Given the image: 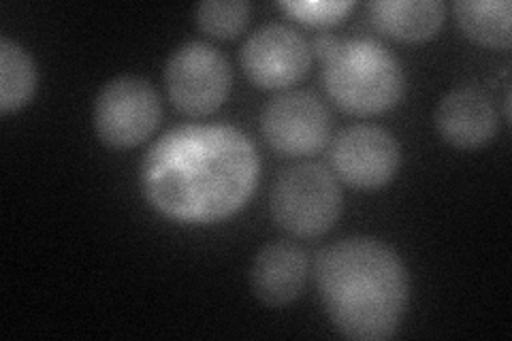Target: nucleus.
<instances>
[{"mask_svg":"<svg viewBox=\"0 0 512 341\" xmlns=\"http://www.w3.org/2000/svg\"><path fill=\"white\" fill-rule=\"evenodd\" d=\"M367 13L382 35L404 43H421L438 35L446 9L438 0H372Z\"/></svg>","mask_w":512,"mask_h":341,"instance_id":"12","label":"nucleus"},{"mask_svg":"<svg viewBox=\"0 0 512 341\" xmlns=\"http://www.w3.org/2000/svg\"><path fill=\"white\" fill-rule=\"evenodd\" d=\"M331 167L340 180L357 190L387 186L399 165L402 148L387 128L378 124H352L331 143Z\"/></svg>","mask_w":512,"mask_h":341,"instance_id":"8","label":"nucleus"},{"mask_svg":"<svg viewBox=\"0 0 512 341\" xmlns=\"http://www.w3.org/2000/svg\"><path fill=\"white\" fill-rule=\"evenodd\" d=\"M165 86L175 109L203 118L227 103L233 71L227 56L212 43L186 41L165 64Z\"/></svg>","mask_w":512,"mask_h":341,"instance_id":"5","label":"nucleus"},{"mask_svg":"<svg viewBox=\"0 0 512 341\" xmlns=\"http://www.w3.org/2000/svg\"><path fill=\"white\" fill-rule=\"evenodd\" d=\"M37 64L24 47L9 37L0 39V111L22 109L37 90Z\"/></svg>","mask_w":512,"mask_h":341,"instance_id":"14","label":"nucleus"},{"mask_svg":"<svg viewBox=\"0 0 512 341\" xmlns=\"http://www.w3.org/2000/svg\"><path fill=\"white\" fill-rule=\"evenodd\" d=\"M342 190L320 162H297L278 173L269 192L271 218L295 237H320L342 214Z\"/></svg>","mask_w":512,"mask_h":341,"instance_id":"4","label":"nucleus"},{"mask_svg":"<svg viewBox=\"0 0 512 341\" xmlns=\"http://www.w3.org/2000/svg\"><path fill=\"white\" fill-rule=\"evenodd\" d=\"M323 310L344 337L391 339L410 297L408 271L399 254L376 237H346L320 250L314 263Z\"/></svg>","mask_w":512,"mask_h":341,"instance_id":"2","label":"nucleus"},{"mask_svg":"<svg viewBox=\"0 0 512 341\" xmlns=\"http://www.w3.org/2000/svg\"><path fill=\"white\" fill-rule=\"evenodd\" d=\"M340 37H335L333 32H327V30H323V32H318V35L312 39V43H310V50H312V54H316L320 60H327L335 50H338V45H340Z\"/></svg>","mask_w":512,"mask_h":341,"instance_id":"17","label":"nucleus"},{"mask_svg":"<svg viewBox=\"0 0 512 341\" xmlns=\"http://www.w3.org/2000/svg\"><path fill=\"white\" fill-rule=\"evenodd\" d=\"M453 11L468 39L495 50H508L512 43V7L508 0H457Z\"/></svg>","mask_w":512,"mask_h":341,"instance_id":"13","label":"nucleus"},{"mask_svg":"<svg viewBox=\"0 0 512 341\" xmlns=\"http://www.w3.org/2000/svg\"><path fill=\"white\" fill-rule=\"evenodd\" d=\"M197 26L216 39H235L250 22L246 0H203L195 9Z\"/></svg>","mask_w":512,"mask_h":341,"instance_id":"15","label":"nucleus"},{"mask_svg":"<svg viewBox=\"0 0 512 341\" xmlns=\"http://www.w3.org/2000/svg\"><path fill=\"white\" fill-rule=\"evenodd\" d=\"M323 67L331 101L355 116H376L402 101L406 75L387 45L372 37L342 39Z\"/></svg>","mask_w":512,"mask_h":341,"instance_id":"3","label":"nucleus"},{"mask_svg":"<svg viewBox=\"0 0 512 341\" xmlns=\"http://www.w3.org/2000/svg\"><path fill=\"white\" fill-rule=\"evenodd\" d=\"M163 118V103L148 79L118 75L94 99V131L109 148L126 150L146 141Z\"/></svg>","mask_w":512,"mask_h":341,"instance_id":"6","label":"nucleus"},{"mask_svg":"<svg viewBox=\"0 0 512 341\" xmlns=\"http://www.w3.org/2000/svg\"><path fill=\"white\" fill-rule=\"evenodd\" d=\"M261 156L231 124L190 122L169 128L146 152L139 188L160 216L214 224L242 209L259 184Z\"/></svg>","mask_w":512,"mask_h":341,"instance_id":"1","label":"nucleus"},{"mask_svg":"<svg viewBox=\"0 0 512 341\" xmlns=\"http://www.w3.org/2000/svg\"><path fill=\"white\" fill-rule=\"evenodd\" d=\"M239 62L246 77L263 90H288L306 77L312 50L293 26L267 22L244 41Z\"/></svg>","mask_w":512,"mask_h":341,"instance_id":"9","label":"nucleus"},{"mask_svg":"<svg viewBox=\"0 0 512 341\" xmlns=\"http://www.w3.org/2000/svg\"><path fill=\"white\" fill-rule=\"evenodd\" d=\"M440 137L459 150H474L498 133V113L489 96L472 86L446 92L434 113Z\"/></svg>","mask_w":512,"mask_h":341,"instance_id":"10","label":"nucleus"},{"mask_svg":"<svg viewBox=\"0 0 512 341\" xmlns=\"http://www.w3.org/2000/svg\"><path fill=\"white\" fill-rule=\"evenodd\" d=\"M331 111L316 94L284 90L267 101L261 113V135L282 156H310L331 137Z\"/></svg>","mask_w":512,"mask_h":341,"instance_id":"7","label":"nucleus"},{"mask_svg":"<svg viewBox=\"0 0 512 341\" xmlns=\"http://www.w3.org/2000/svg\"><path fill=\"white\" fill-rule=\"evenodd\" d=\"M278 7L301 24L329 28L344 22L355 3H350V0H301V3H291V0H286Z\"/></svg>","mask_w":512,"mask_h":341,"instance_id":"16","label":"nucleus"},{"mask_svg":"<svg viewBox=\"0 0 512 341\" xmlns=\"http://www.w3.org/2000/svg\"><path fill=\"white\" fill-rule=\"evenodd\" d=\"M308 256L291 241H271L256 252L250 265L254 297L269 307L293 303L308 282Z\"/></svg>","mask_w":512,"mask_h":341,"instance_id":"11","label":"nucleus"}]
</instances>
